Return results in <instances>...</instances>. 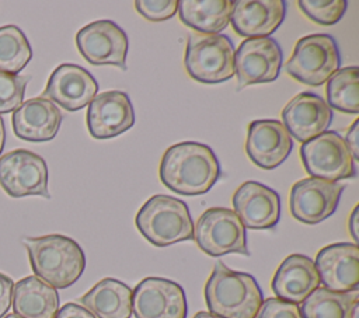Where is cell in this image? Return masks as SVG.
I'll return each mask as SVG.
<instances>
[{
  "label": "cell",
  "mask_w": 359,
  "mask_h": 318,
  "mask_svg": "<svg viewBox=\"0 0 359 318\" xmlns=\"http://www.w3.org/2000/svg\"><path fill=\"white\" fill-rule=\"evenodd\" d=\"M128 36L111 20H98L84 25L76 34V46L80 55L94 66H118L125 69Z\"/></svg>",
  "instance_id": "30bf717a"
},
{
  "label": "cell",
  "mask_w": 359,
  "mask_h": 318,
  "mask_svg": "<svg viewBox=\"0 0 359 318\" xmlns=\"http://www.w3.org/2000/svg\"><path fill=\"white\" fill-rule=\"evenodd\" d=\"M32 49L20 27H0V71L18 74L31 60Z\"/></svg>",
  "instance_id": "83f0119b"
},
{
  "label": "cell",
  "mask_w": 359,
  "mask_h": 318,
  "mask_svg": "<svg viewBox=\"0 0 359 318\" xmlns=\"http://www.w3.org/2000/svg\"><path fill=\"white\" fill-rule=\"evenodd\" d=\"M280 67V46L269 36L244 39L234 50V73L238 88L273 81L278 78Z\"/></svg>",
  "instance_id": "7c38bea8"
},
{
  "label": "cell",
  "mask_w": 359,
  "mask_h": 318,
  "mask_svg": "<svg viewBox=\"0 0 359 318\" xmlns=\"http://www.w3.org/2000/svg\"><path fill=\"white\" fill-rule=\"evenodd\" d=\"M320 283L325 289L349 293L359 289V247L352 242H335L321 248L316 256Z\"/></svg>",
  "instance_id": "9a60e30c"
},
{
  "label": "cell",
  "mask_w": 359,
  "mask_h": 318,
  "mask_svg": "<svg viewBox=\"0 0 359 318\" xmlns=\"http://www.w3.org/2000/svg\"><path fill=\"white\" fill-rule=\"evenodd\" d=\"M327 104L344 113L359 112V69L348 66L338 69L327 81Z\"/></svg>",
  "instance_id": "4316f807"
},
{
  "label": "cell",
  "mask_w": 359,
  "mask_h": 318,
  "mask_svg": "<svg viewBox=\"0 0 359 318\" xmlns=\"http://www.w3.org/2000/svg\"><path fill=\"white\" fill-rule=\"evenodd\" d=\"M3 318H21V317H18L17 314H14V312H13V314H7V315H4Z\"/></svg>",
  "instance_id": "f35d334b"
},
{
  "label": "cell",
  "mask_w": 359,
  "mask_h": 318,
  "mask_svg": "<svg viewBox=\"0 0 359 318\" xmlns=\"http://www.w3.org/2000/svg\"><path fill=\"white\" fill-rule=\"evenodd\" d=\"M194 240L210 256L226 254L250 255L245 227L237 214L227 207H210L205 210L194 227Z\"/></svg>",
  "instance_id": "52a82bcc"
},
{
  "label": "cell",
  "mask_w": 359,
  "mask_h": 318,
  "mask_svg": "<svg viewBox=\"0 0 359 318\" xmlns=\"http://www.w3.org/2000/svg\"><path fill=\"white\" fill-rule=\"evenodd\" d=\"M98 92V83L93 74L81 66L63 63L48 78L42 98L73 112L87 106Z\"/></svg>",
  "instance_id": "5bb4252c"
},
{
  "label": "cell",
  "mask_w": 359,
  "mask_h": 318,
  "mask_svg": "<svg viewBox=\"0 0 359 318\" xmlns=\"http://www.w3.org/2000/svg\"><path fill=\"white\" fill-rule=\"evenodd\" d=\"M358 220H359V206L356 205L349 216V220H348V228H349V233L353 238V244L358 245V241H359V233H358Z\"/></svg>",
  "instance_id": "d590c367"
},
{
  "label": "cell",
  "mask_w": 359,
  "mask_h": 318,
  "mask_svg": "<svg viewBox=\"0 0 359 318\" xmlns=\"http://www.w3.org/2000/svg\"><path fill=\"white\" fill-rule=\"evenodd\" d=\"M180 20L203 35H215L230 22L231 1L229 0H181Z\"/></svg>",
  "instance_id": "d4e9b609"
},
{
  "label": "cell",
  "mask_w": 359,
  "mask_h": 318,
  "mask_svg": "<svg viewBox=\"0 0 359 318\" xmlns=\"http://www.w3.org/2000/svg\"><path fill=\"white\" fill-rule=\"evenodd\" d=\"M184 66L189 77L203 84H217L234 76V46L227 35L189 34Z\"/></svg>",
  "instance_id": "5b68a950"
},
{
  "label": "cell",
  "mask_w": 359,
  "mask_h": 318,
  "mask_svg": "<svg viewBox=\"0 0 359 318\" xmlns=\"http://www.w3.org/2000/svg\"><path fill=\"white\" fill-rule=\"evenodd\" d=\"M332 122V109L318 94L300 92L282 111V123L290 137L300 143L327 132Z\"/></svg>",
  "instance_id": "ac0fdd59"
},
{
  "label": "cell",
  "mask_w": 359,
  "mask_h": 318,
  "mask_svg": "<svg viewBox=\"0 0 359 318\" xmlns=\"http://www.w3.org/2000/svg\"><path fill=\"white\" fill-rule=\"evenodd\" d=\"M234 213L244 227L268 230L280 219V198L269 186L257 182H243L233 195Z\"/></svg>",
  "instance_id": "e0dca14e"
},
{
  "label": "cell",
  "mask_w": 359,
  "mask_h": 318,
  "mask_svg": "<svg viewBox=\"0 0 359 318\" xmlns=\"http://www.w3.org/2000/svg\"><path fill=\"white\" fill-rule=\"evenodd\" d=\"M29 76L0 71V115L14 112L24 99Z\"/></svg>",
  "instance_id": "f546056e"
},
{
  "label": "cell",
  "mask_w": 359,
  "mask_h": 318,
  "mask_svg": "<svg viewBox=\"0 0 359 318\" xmlns=\"http://www.w3.org/2000/svg\"><path fill=\"white\" fill-rule=\"evenodd\" d=\"M345 185L318 178H303L289 193L292 216L304 224H317L332 216L339 205Z\"/></svg>",
  "instance_id": "4fadbf2b"
},
{
  "label": "cell",
  "mask_w": 359,
  "mask_h": 318,
  "mask_svg": "<svg viewBox=\"0 0 359 318\" xmlns=\"http://www.w3.org/2000/svg\"><path fill=\"white\" fill-rule=\"evenodd\" d=\"M192 318H220V317H216V315H213V314H210L208 311H199Z\"/></svg>",
  "instance_id": "74e56055"
},
{
  "label": "cell",
  "mask_w": 359,
  "mask_h": 318,
  "mask_svg": "<svg viewBox=\"0 0 359 318\" xmlns=\"http://www.w3.org/2000/svg\"><path fill=\"white\" fill-rule=\"evenodd\" d=\"M208 312L220 318H255L262 301V291L250 273L231 270L217 261L205 284Z\"/></svg>",
  "instance_id": "3957f363"
},
{
  "label": "cell",
  "mask_w": 359,
  "mask_h": 318,
  "mask_svg": "<svg viewBox=\"0 0 359 318\" xmlns=\"http://www.w3.org/2000/svg\"><path fill=\"white\" fill-rule=\"evenodd\" d=\"M4 141H6V127H4L3 118L0 116V154H1L3 147H4Z\"/></svg>",
  "instance_id": "8d00e7d4"
},
{
  "label": "cell",
  "mask_w": 359,
  "mask_h": 318,
  "mask_svg": "<svg viewBox=\"0 0 359 318\" xmlns=\"http://www.w3.org/2000/svg\"><path fill=\"white\" fill-rule=\"evenodd\" d=\"M271 287L276 298L302 304L309 294L320 287V277L314 261L303 254L286 256L278 266Z\"/></svg>",
  "instance_id": "7402d4cb"
},
{
  "label": "cell",
  "mask_w": 359,
  "mask_h": 318,
  "mask_svg": "<svg viewBox=\"0 0 359 318\" xmlns=\"http://www.w3.org/2000/svg\"><path fill=\"white\" fill-rule=\"evenodd\" d=\"M135 125V111L126 92L112 90L94 97L87 109V127L94 139H111Z\"/></svg>",
  "instance_id": "2e32d148"
},
{
  "label": "cell",
  "mask_w": 359,
  "mask_h": 318,
  "mask_svg": "<svg viewBox=\"0 0 359 318\" xmlns=\"http://www.w3.org/2000/svg\"><path fill=\"white\" fill-rule=\"evenodd\" d=\"M79 303L95 318H130L132 289L116 279L105 277L95 283Z\"/></svg>",
  "instance_id": "603a6c76"
},
{
  "label": "cell",
  "mask_w": 359,
  "mask_h": 318,
  "mask_svg": "<svg viewBox=\"0 0 359 318\" xmlns=\"http://www.w3.org/2000/svg\"><path fill=\"white\" fill-rule=\"evenodd\" d=\"M161 182L175 193L196 196L206 193L220 177L213 150L198 141H181L168 147L160 163Z\"/></svg>",
  "instance_id": "6da1fadb"
},
{
  "label": "cell",
  "mask_w": 359,
  "mask_h": 318,
  "mask_svg": "<svg viewBox=\"0 0 359 318\" xmlns=\"http://www.w3.org/2000/svg\"><path fill=\"white\" fill-rule=\"evenodd\" d=\"M53 318H95L88 310L76 303H66L57 310Z\"/></svg>",
  "instance_id": "836d02e7"
},
{
  "label": "cell",
  "mask_w": 359,
  "mask_h": 318,
  "mask_svg": "<svg viewBox=\"0 0 359 318\" xmlns=\"http://www.w3.org/2000/svg\"><path fill=\"white\" fill-rule=\"evenodd\" d=\"M60 123L62 113L59 108L42 97L22 102L11 116L14 134L32 143L52 140L57 134Z\"/></svg>",
  "instance_id": "44dd1931"
},
{
  "label": "cell",
  "mask_w": 359,
  "mask_h": 318,
  "mask_svg": "<svg viewBox=\"0 0 359 318\" xmlns=\"http://www.w3.org/2000/svg\"><path fill=\"white\" fill-rule=\"evenodd\" d=\"M341 57L335 39L328 34L300 38L286 62V73L310 87L323 85L339 69Z\"/></svg>",
  "instance_id": "8992f818"
},
{
  "label": "cell",
  "mask_w": 359,
  "mask_h": 318,
  "mask_svg": "<svg viewBox=\"0 0 359 318\" xmlns=\"http://www.w3.org/2000/svg\"><path fill=\"white\" fill-rule=\"evenodd\" d=\"M136 11L149 21H165L178 11L177 0H136Z\"/></svg>",
  "instance_id": "4dcf8cb0"
},
{
  "label": "cell",
  "mask_w": 359,
  "mask_h": 318,
  "mask_svg": "<svg viewBox=\"0 0 359 318\" xmlns=\"http://www.w3.org/2000/svg\"><path fill=\"white\" fill-rule=\"evenodd\" d=\"M22 244L27 248L34 276L53 289L70 287L84 272V252L70 237L60 234L25 237Z\"/></svg>",
  "instance_id": "7a4b0ae2"
},
{
  "label": "cell",
  "mask_w": 359,
  "mask_h": 318,
  "mask_svg": "<svg viewBox=\"0 0 359 318\" xmlns=\"http://www.w3.org/2000/svg\"><path fill=\"white\" fill-rule=\"evenodd\" d=\"M300 158L311 178L330 182L352 178L356 174L355 161L337 132H324L320 136L302 143Z\"/></svg>",
  "instance_id": "ba28073f"
},
{
  "label": "cell",
  "mask_w": 359,
  "mask_h": 318,
  "mask_svg": "<svg viewBox=\"0 0 359 318\" xmlns=\"http://www.w3.org/2000/svg\"><path fill=\"white\" fill-rule=\"evenodd\" d=\"M184 289L164 277H146L132 290L135 318H187Z\"/></svg>",
  "instance_id": "8fae6325"
},
{
  "label": "cell",
  "mask_w": 359,
  "mask_h": 318,
  "mask_svg": "<svg viewBox=\"0 0 359 318\" xmlns=\"http://www.w3.org/2000/svg\"><path fill=\"white\" fill-rule=\"evenodd\" d=\"M285 14L283 0H237L231 1L230 22L245 39L265 38L278 29Z\"/></svg>",
  "instance_id": "ffe728a7"
},
{
  "label": "cell",
  "mask_w": 359,
  "mask_h": 318,
  "mask_svg": "<svg viewBox=\"0 0 359 318\" xmlns=\"http://www.w3.org/2000/svg\"><path fill=\"white\" fill-rule=\"evenodd\" d=\"M358 133H359V120L356 119L351 127L348 129V133H346V137L344 139L345 140V144L353 158V161L356 163L359 160V148H358Z\"/></svg>",
  "instance_id": "e575fe53"
},
{
  "label": "cell",
  "mask_w": 359,
  "mask_h": 318,
  "mask_svg": "<svg viewBox=\"0 0 359 318\" xmlns=\"http://www.w3.org/2000/svg\"><path fill=\"white\" fill-rule=\"evenodd\" d=\"M135 224L154 247L194 240V223L185 202L168 195H153L139 209Z\"/></svg>",
  "instance_id": "277c9868"
},
{
  "label": "cell",
  "mask_w": 359,
  "mask_h": 318,
  "mask_svg": "<svg viewBox=\"0 0 359 318\" xmlns=\"http://www.w3.org/2000/svg\"><path fill=\"white\" fill-rule=\"evenodd\" d=\"M0 186L10 198L36 195L49 199L45 160L25 148L3 154L0 157Z\"/></svg>",
  "instance_id": "9c48e42d"
},
{
  "label": "cell",
  "mask_w": 359,
  "mask_h": 318,
  "mask_svg": "<svg viewBox=\"0 0 359 318\" xmlns=\"http://www.w3.org/2000/svg\"><path fill=\"white\" fill-rule=\"evenodd\" d=\"M14 282L0 272V318H3L11 307Z\"/></svg>",
  "instance_id": "d6a6232c"
},
{
  "label": "cell",
  "mask_w": 359,
  "mask_h": 318,
  "mask_svg": "<svg viewBox=\"0 0 359 318\" xmlns=\"http://www.w3.org/2000/svg\"><path fill=\"white\" fill-rule=\"evenodd\" d=\"M359 307V305H358ZM358 307L355 308V311H353V314H352V318H358Z\"/></svg>",
  "instance_id": "ab89813d"
},
{
  "label": "cell",
  "mask_w": 359,
  "mask_h": 318,
  "mask_svg": "<svg viewBox=\"0 0 359 318\" xmlns=\"http://www.w3.org/2000/svg\"><path fill=\"white\" fill-rule=\"evenodd\" d=\"M11 305L21 318H53L59 310V294L36 276H27L14 283Z\"/></svg>",
  "instance_id": "cb8c5ba5"
},
{
  "label": "cell",
  "mask_w": 359,
  "mask_h": 318,
  "mask_svg": "<svg viewBox=\"0 0 359 318\" xmlns=\"http://www.w3.org/2000/svg\"><path fill=\"white\" fill-rule=\"evenodd\" d=\"M297 6L311 21L332 25L342 18L348 3L345 0H299Z\"/></svg>",
  "instance_id": "f1b7e54d"
},
{
  "label": "cell",
  "mask_w": 359,
  "mask_h": 318,
  "mask_svg": "<svg viewBox=\"0 0 359 318\" xmlns=\"http://www.w3.org/2000/svg\"><path fill=\"white\" fill-rule=\"evenodd\" d=\"M293 141L286 127L276 119H257L248 125L245 153L264 170L280 165L290 154Z\"/></svg>",
  "instance_id": "d6986e66"
},
{
  "label": "cell",
  "mask_w": 359,
  "mask_h": 318,
  "mask_svg": "<svg viewBox=\"0 0 359 318\" xmlns=\"http://www.w3.org/2000/svg\"><path fill=\"white\" fill-rule=\"evenodd\" d=\"M359 305L358 291L338 293L317 287L299 307L302 318H352Z\"/></svg>",
  "instance_id": "484cf974"
},
{
  "label": "cell",
  "mask_w": 359,
  "mask_h": 318,
  "mask_svg": "<svg viewBox=\"0 0 359 318\" xmlns=\"http://www.w3.org/2000/svg\"><path fill=\"white\" fill-rule=\"evenodd\" d=\"M255 318H302V314L297 304L269 297L262 301Z\"/></svg>",
  "instance_id": "1f68e13d"
}]
</instances>
